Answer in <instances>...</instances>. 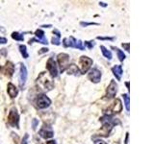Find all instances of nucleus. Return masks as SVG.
I'll return each instance as SVG.
<instances>
[{"instance_id": "obj_1", "label": "nucleus", "mask_w": 154, "mask_h": 144, "mask_svg": "<svg viewBox=\"0 0 154 144\" xmlns=\"http://www.w3.org/2000/svg\"><path fill=\"white\" fill-rule=\"evenodd\" d=\"M38 85L41 86L43 90H51L54 88V83H53L52 77L45 72H42L37 80Z\"/></svg>"}, {"instance_id": "obj_2", "label": "nucleus", "mask_w": 154, "mask_h": 144, "mask_svg": "<svg viewBox=\"0 0 154 144\" xmlns=\"http://www.w3.org/2000/svg\"><path fill=\"white\" fill-rule=\"evenodd\" d=\"M91 64H93V60L87 56H82L79 60V64L77 68H79L78 70H80L82 74H85L91 68Z\"/></svg>"}, {"instance_id": "obj_3", "label": "nucleus", "mask_w": 154, "mask_h": 144, "mask_svg": "<svg viewBox=\"0 0 154 144\" xmlns=\"http://www.w3.org/2000/svg\"><path fill=\"white\" fill-rule=\"evenodd\" d=\"M69 55L66 54V53H61L58 55V64L60 66V70L63 72L65 71L69 65Z\"/></svg>"}, {"instance_id": "obj_4", "label": "nucleus", "mask_w": 154, "mask_h": 144, "mask_svg": "<svg viewBox=\"0 0 154 144\" xmlns=\"http://www.w3.org/2000/svg\"><path fill=\"white\" fill-rule=\"evenodd\" d=\"M18 121H19V116H18L17 110L14 108L11 110V112H10V113H9L8 123L11 125L12 127L18 128Z\"/></svg>"}, {"instance_id": "obj_5", "label": "nucleus", "mask_w": 154, "mask_h": 144, "mask_svg": "<svg viewBox=\"0 0 154 144\" xmlns=\"http://www.w3.org/2000/svg\"><path fill=\"white\" fill-rule=\"evenodd\" d=\"M36 104L38 109H46L50 106L51 100L48 98L46 95H40L37 98Z\"/></svg>"}, {"instance_id": "obj_6", "label": "nucleus", "mask_w": 154, "mask_h": 144, "mask_svg": "<svg viewBox=\"0 0 154 144\" xmlns=\"http://www.w3.org/2000/svg\"><path fill=\"white\" fill-rule=\"evenodd\" d=\"M46 68L49 72V75L52 77V78H55L58 75V69H57V65H56V62L55 61L50 58L49 60L47 61L46 62Z\"/></svg>"}, {"instance_id": "obj_7", "label": "nucleus", "mask_w": 154, "mask_h": 144, "mask_svg": "<svg viewBox=\"0 0 154 144\" xmlns=\"http://www.w3.org/2000/svg\"><path fill=\"white\" fill-rule=\"evenodd\" d=\"M117 92H118V85L114 80H112L110 85L108 86L107 90H106V95H107V97L112 98L117 94Z\"/></svg>"}, {"instance_id": "obj_8", "label": "nucleus", "mask_w": 154, "mask_h": 144, "mask_svg": "<svg viewBox=\"0 0 154 144\" xmlns=\"http://www.w3.org/2000/svg\"><path fill=\"white\" fill-rule=\"evenodd\" d=\"M89 79L93 82V83H99L100 82V79H101V72L96 69V68H94L90 71V73L88 75Z\"/></svg>"}, {"instance_id": "obj_9", "label": "nucleus", "mask_w": 154, "mask_h": 144, "mask_svg": "<svg viewBox=\"0 0 154 144\" xmlns=\"http://www.w3.org/2000/svg\"><path fill=\"white\" fill-rule=\"evenodd\" d=\"M27 80V69L24 64H20V71H19V86L20 88L24 86Z\"/></svg>"}, {"instance_id": "obj_10", "label": "nucleus", "mask_w": 154, "mask_h": 144, "mask_svg": "<svg viewBox=\"0 0 154 144\" xmlns=\"http://www.w3.org/2000/svg\"><path fill=\"white\" fill-rule=\"evenodd\" d=\"M53 134L54 133L50 126H43L40 131V136L43 138H50L53 136Z\"/></svg>"}, {"instance_id": "obj_11", "label": "nucleus", "mask_w": 154, "mask_h": 144, "mask_svg": "<svg viewBox=\"0 0 154 144\" xmlns=\"http://www.w3.org/2000/svg\"><path fill=\"white\" fill-rule=\"evenodd\" d=\"M122 102H120L119 99H116L114 101V103L112 104V107L110 108V113L109 115H111L112 113H118L119 112H122Z\"/></svg>"}, {"instance_id": "obj_12", "label": "nucleus", "mask_w": 154, "mask_h": 144, "mask_svg": "<svg viewBox=\"0 0 154 144\" xmlns=\"http://www.w3.org/2000/svg\"><path fill=\"white\" fill-rule=\"evenodd\" d=\"M76 40L73 37H69V38H66L63 40V45L65 47H74L76 48Z\"/></svg>"}, {"instance_id": "obj_13", "label": "nucleus", "mask_w": 154, "mask_h": 144, "mask_svg": "<svg viewBox=\"0 0 154 144\" xmlns=\"http://www.w3.org/2000/svg\"><path fill=\"white\" fill-rule=\"evenodd\" d=\"M14 65L12 64L11 62H8L6 65L4 66V68H3V72L5 73V75L8 76V77H11L14 73Z\"/></svg>"}, {"instance_id": "obj_14", "label": "nucleus", "mask_w": 154, "mask_h": 144, "mask_svg": "<svg viewBox=\"0 0 154 144\" xmlns=\"http://www.w3.org/2000/svg\"><path fill=\"white\" fill-rule=\"evenodd\" d=\"M7 91H8V94L10 95V97H12V98L17 97V93H18V90H17V88H16V86H14L12 83L8 84Z\"/></svg>"}, {"instance_id": "obj_15", "label": "nucleus", "mask_w": 154, "mask_h": 144, "mask_svg": "<svg viewBox=\"0 0 154 144\" xmlns=\"http://www.w3.org/2000/svg\"><path fill=\"white\" fill-rule=\"evenodd\" d=\"M35 35L37 38H38V42L43 43V44H47L48 43L46 38L45 36V32H43L42 30H41V29H38V30L35 32Z\"/></svg>"}, {"instance_id": "obj_16", "label": "nucleus", "mask_w": 154, "mask_h": 144, "mask_svg": "<svg viewBox=\"0 0 154 144\" xmlns=\"http://www.w3.org/2000/svg\"><path fill=\"white\" fill-rule=\"evenodd\" d=\"M112 71L114 75L116 76V78H117L119 81L122 79V65H115L112 67Z\"/></svg>"}, {"instance_id": "obj_17", "label": "nucleus", "mask_w": 154, "mask_h": 144, "mask_svg": "<svg viewBox=\"0 0 154 144\" xmlns=\"http://www.w3.org/2000/svg\"><path fill=\"white\" fill-rule=\"evenodd\" d=\"M100 49H101V52H102L103 56L106 58V59L108 60H112V53H111L107 48H106L105 46H100Z\"/></svg>"}, {"instance_id": "obj_18", "label": "nucleus", "mask_w": 154, "mask_h": 144, "mask_svg": "<svg viewBox=\"0 0 154 144\" xmlns=\"http://www.w3.org/2000/svg\"><path fill=\"white\" fill-rule=\"evenodd\" d=\"M66 71H67V74H70L71 75V74L77 73V71H78V68H77V66L75 64H70V65H69V67H67Z\"/></svg>"}, {"instance_id": "obj_19", "label": "nucleus", "mask_w": 154, "mask_h": 144, "mask_svg": "<svg viewBox=\"0 0 154 144\" xmlns=\"http://www.w3.org/2000/svg\"><path fill=\"white\" fill-rule=\"evenodd\" d=\"M113 49H115L116 51H117V53H118V57H119V60L120 61V62H123L124 60H125V54L123 53V51H122V50H119V48H117V47H112Z\"/></svg>"}, {"instance_id": "obj_20", "label": "nucleus", "mask_w": 154, "mask_h": 144, "mask_svg": "<svg viewBox=\"0 0 154 144\" xmlns=\"http://www.w3.org/2000/svg\"><path fill=\"white\" fill-rule=\"evenodd\" d=\"M12 38H14V40H19V41H22L24 40V38L23 36L21 35V34H19L17 32H14L12 34Z\"/></svg>"}, {"instance_id": "obj_21", "label": "nucleus", "mask_w": 154, "mask_h": 144, "mask_svg": "<svg viewBox=\"0 0 154 144\" xmlns=\"http://www.w3.org/2000/svg\"><path fill=\"white\" fill-rule=\"evenodd\" d=\"M19 51H20L21 55L23 56L24 59H27L28 58V53H27V49L25 45H19Z\"/></svg>"}, {"instance_id": "obj_22", "label": "nucleus", "mask_w": 154, "mask_h": 144, "mask_svg": "<svg viewBox=\"0 0 154 144\" xmlns=\"http://www.w3.org/2000/svg\"><path fill=\"white\" fill-rule=\"evenodd\" d=\"M122 97H123V100H124L125 108H126L127 112H129V110H130V106H129V95L128 94H123Z\"/></svg>"}, {"instance_id": "obj_23", "label": "nucleus", "mask_w": 154, "mask_h": 144, "mask_svg": "<svg viewBox=\"0 0 154 144\" xmlns=\"http://www.w3.org/2000/svg\"><path fill=\"white\" fill-rule=\"evenodd\" d=\"M76 48H78V49H80V50H84L85 49L84 43L82 42L81 40H77L76 41Z\"/></svg>"}, {"instance_id": "obj_24", "label": "nucleus", "mask_w": 154, "mask_h": 144, "mask_svg": "<svg viewBox=\"0 0 154 144\" xmlns=\"http://www.w3.org/2000/svg\"><path fill=\"white\" fill-rule=\"evenodd\" d=\"M94 41H85V45L89 48V49H91L94 46Z\"/></svg>"}, {"instance_id": "obj_25", "label": "nucleus", "mask_w": 154, "mask_h": 144, "mask_svg": "<svg viewBox=\"0 0 154 144\" xmlns=\"http://www.w3.org/2000/svg\"><path fill=\"white\" fill-rule=\"evenodd\" d=\"M81 25L82 26H90V25H98V23H95V22H81Z\"/></svg>"}, {"instance_id": "obj_26", "label": "nucleus", "mask_w": 154, "mask_h": 144, "mask_svg": "<svg viewBox=\"0 0 154 144\" xmlns=\"http://www.w3.org/2000/svg\"><path fill=\"white\" fill-rule=\"evenodd\" d=\"M38 125V119H33L32 120V127H33V130H36L37 127Z\"/></svg>"}, {"instance_id": "obj_27", "label": "nucleus", "mask_w": 154, "mask_h": 144, "mask_svg": "<svg viewBox=\"0 0 154 144\" xmlns=\"http://www.w3.org/2000/svg\"><path fill=\"white\" fill-rule=\"evenodd\" d=\"M52 43L55 45H59L60 44V38H52Z\"/></svg>"}, {"instance_id": "obj_28", "label": "nucleus", "mask_w": 154, "mask_h": 144, "mask_svg": "<svg viewBox=\"0 0 154 144\" xmlns=\"http://www.w3.org/2000/svg\"><path fill=\"white\" fill-rule=\"evenodd\" d=\"M28 137H29L28 134H25V136H24V137L22 139V143L21 144H28Z\"/></svg>"}, {"instance_id": "obj_29", "label": "nucleus", "mask_w": 154, "mask_h": 144, "mask_svg": "<svg viewBox=\"0 0 154 144\" xmlns=\"http://www.w3.org/2000/svg\"><path fill=\"white\" fill-rule=\"evenodd\" d=\"M98 40H113L114 38H109V37H97Z\"/></svg>"}, {"instance_id": "obj_30", "label": "nucleus", "mask_w": 154, "mask_h": 144, "mask_svg": "<svg viewBox=\"0 0 154 144\" xmlns=\"http://www.w3.org/2000/svg\"><path fill=\"white\" fill-rule=\"evenodd\" d=\"M5 43H7V38L0 37V44H5Z\"/></svg>"}, {"instance_id": "obj_31", "label": "nucleus", "mask_w": 154, "mask_h": 144, "mask_svg": "<svg viewBox=\"0 0 154 144\" xmlns=\"http://www.w3.org/2000/svg\"><path fill=\"white\" fill-rule=\"evenodd\" d=\"M122 47H124L125 50L129 52V43H122Z\"/></svg>"}, {"instance_id": "obj_32", "label": "nucleus", "mask_w": 154, "mask_h": 144, "mask_svg": "<svg viewBox=\"0 0 154 144\" xmlns=\"http://www.w3.org/2000/svg\"><path fill=\"white\" fill-rule=\"evenodd\" d=\"M53 34H56V36H57V38H60V37H61V33L58 31V30H54L53 31Z\"/></svg>"}, {"instance_id": "obj_33", "label": "nucleus", "mask_w": 154, "mask_h": 144, "mask_svg": "<svg viewBox=\"0 0 154 144\" xmlns=\"http://www.w3.org/2000/svg\"><path fill=\"white\" fill-rule=\"evenodd\" d=\"M47 51H48V48H42L41 51L38 52V53H40V54H42V53H45V52H47Z\"/></svg>"}, {"instance_id": "obj_34", "label": "nucleus", "mask_w": 154, "mask_h": 144, "mask_svg": "<svg viewBox=\"0 0 154 144\" xmlns=\"http://www.w3.org/2000/svg\"><path fill=\"white\" fill-rule=\"evenodd\" d=\"M94 144H107L105 141H103V140H96L95 142H94Z\"/></svg>"}, {"instance_id": "obj_35", "label": "nucleus", "mask_w": 154, "mask_h": 144, "mask_svg": "<svg viewBox=\"0 0 154 144\" xmlns=\"http://www.w3.org/2000/svg\"><path fill=\"white\" fill-rule=\"evenodd\" d=\"M128 139H129V134H126V136H125V144H128Z\"/></svg>"}, {"instance_id": "obj_36", "label": "nucleus", "mask_w": 154, "mask_h": 144, "mask_svg": "<svg viewBox=\"0 0 154 144\" xmlns=\"http://www.w3.org/2000/svg\"><path fill=\"white\" fill-rule=\"evenodd\" d=\"M99 5H100V6H102V7H107V4L104 3V2H99Z\"/></svg>"}, {"instance_id": "obj_37", "label": "nucleus", "mask_w": 154, "mask_h": 144, "mask_svg": "<svg viewBox=\"0 0 154 144\" xmlns=\"http://www.w3.org/2000/svg\"><path fill=\"white\" fill-rule=\"evenodd\" d=\"M47 144H56V143H55L54 140H50V141H48V142H47Z\"/></svg>"}, {"instance_id": "obj_38", "label": "nucleus", "mask_w": 154, "mask_h": 144, "mask_svg": "<svg viewBox=\"0 0 154 144\" xmlns=\"http://www.w3.org/2000/svg\"><path fill=\"white\" fill-rule=\"evenodd\" d=\"M125 85H126V86H127V88L129 89V83H128V82H126V83H125Z\"/></svg>"}, {"instance_id": "obj_39", "label": "nucleus", "mask_w": 154, "mask_h": 144, "mask_svg": "<svg viewBox=\"0 0 154 144\" xmlns=\"http://www.w3.org/2000/svg\"><path fill=\"white\" fill-rule=\"evenodd\" d=\"M42 27H47V28H49V27H51V25H43Z\"/></svg>"}]
</instances>
